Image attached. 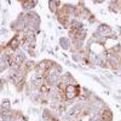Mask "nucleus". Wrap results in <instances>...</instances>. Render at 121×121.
Here are the masks:
<instances>
[{
    "label": "nucleus",
    "instance_id": "1",
    "mask_svg": "<svg viewBox=\"0 0 121 121\" xmlns=\"http://www.w3.org/2000/svg\"><path fill=\"white\" fill-rule=\"evenodd\" d=\"M79 93V86H68L65 90V96L67 98H73L78 96Z\"/></svg>",
    "mask_w": 121,
    "mask_h": 121
},
{
    "label": "nucleus",
    "instance_id": "2",
    "mask_svg": "<svg viewBox=\"0 0 121 121\" xmlns=\"http://www.w3.org/2000/svg\"><path fill=\"white\" fill-rule=\"evenodd\" d=\"M103 119L105 121H110V120H112V115H110V113L108 112V110H105V113L103 114Z\"/></svg>",
    "mask_w": 121,
    "mask_h": 121
}]
</instances>
